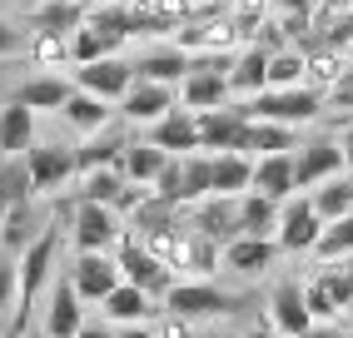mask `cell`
I'll list each match as a JSON object with an SVG mask.
<instances>
[{
    "label": "cell",
    "mask_w": 353,
    "mask_h": 338,
    "mask_svg": "<svg viewBox=\"0 0 353 338\" xmlns=\"http://www.w3.org/2000/svg\"><path fill=\"white\" fill-rule=\"evenodd\" d=\"M35 144V110L10 100L0 110V155H26Z\"/></svg>",
    "instance_id": "25"
},
{
    "label": "cell",
    "mask_w": 353,
    "mask_h": 338,
    "mask_svg": "<svg viewBox=\"0 0 353 338\" xmlns=\"http://www.w3.org/2000/svg\"><path fill=\"white\" fill-rule=\"evenodd\" d=\"M343 338H353V324H348V333H343Z\"/></svg>",
    "instance_id": "59"
},
{
    "label": "cell",
    "mask_w": 353,
    "mask_h": 338,
    "mask_svg": "<svg viewBox=\"0 0 353 338\" xmlns=\"http://www.w3.org/2000/svg\"><path fill=\"white\" fill-rule=\"evenodd\" d=\"M134 234H159V229H184V204H174V199H164V195H150L139 199L134 209Z\"/></svg>",
    "instance_id": "26"
},
{
    "label": "cell",
    "mask_w": 353,
    "mask_h": 338,
    "mask_svg": "<svg viewBox=\"0 0 353 338\" xmlns=\"http://www.w3.org/2000/svg\"><path fill=\"white\" fill-rule=\"evenodd\" d=\"M55 259H60V224H45L40 239H35L26 254H20V299H15V319H10V328L26 333V319H30L35 294L55 279Z\"/></svg>",
    "instance_id": "1"
},
{
    "label": "cell",
    "mask_w": 353,
    "mask_h": 338,
    "mask_svg": "<svg viewBox=\"0 0 353 338\" xmlns=\"http://www.w3.org/2000/svg\"><path fill=\"white\" fill-rule=\"evenodd\" d=\"M0 338H26V333H20V328H6V333H0Z\"/></svg>",
    "instance_id": "57"
},
{
    "label": "cell",
    "mask_w": 353,
    "mask_h": 338,
    "mask_svg": "<svg viewBox=\"0 0 353 338\" xmlns=\"http://www.w3.org/2000/svg\"><path fill=\"white\" fill-rule=\"evenodd\" d=\"M60 119L80 135H95V130L110 125V100H100V95H90V90H70V100L60 105Z\"/></svg>",
    "instance_id": "24"
},
{
    "label": "cell",
    "mask_w": 353,
    "mask_h": 338,
    "mask_svg": "<svg viewBox=\"0 0 353 338\" xmlns=\"http://www.w3.org/2000/svg\"><path fill=\"white\" fill-rule=\"evenodd\" d=\"M85 26H95V30L105 35L110 55H114V50H120V45H125V40L134 35V30H130V10H125V6H105V10H90V15H85Z\"/></svg>",
    "instance_id": "38"
},
{
    "label": "cell",
    "mask_w": 353,
    "mask_h": 338,
    "mask_svg": "<svg viewBox=\"0 0 353 338\" xmlns=\"http://www.w3.org/2000/svg\"><path fill=\"white\" fill-rule=\"evenodd\" d=\"M70 80H60V75H35V80H26L15 90V100L20 105H30V110H60L65 100H70Z\"/></svg>",
    "instance_id": "34"
},
{
    "label": "cell",
    "mask_w": 353,
    "mask_h": 338,
    "mask_svg": "<svg viewBox=\"0 0 353 338\" xmlns=\"http://www.w3.org/2000/svg\"><path fill=\"white\" fill-rule=\"evenodd\" d=\"M184 224L194 234H209L214 244L239 239V195H204L194 204H184Z\"/></svg>",
    "instance_id": "5"
},
{
    "label": "cell",
    "mask_w": 353,
    "mask_h": 338,
    "mask_svg": "<svg viewBox=\"0 0 353 338\" xmlns=\"http://www.w3.org/2000/svg\"><path fill=\"white\" fill-rule=\"evenodd\" d=\"M100 55H110V45H105V35L95 26H75V30H70V60H75V65H90Z\"/></svg>",
    "instance_id": "43"
},
{
    "label": "cell",
    "mask_w": 353,
    "mask_h": 338,
    "mask_svg": "<svg viewBox=\"0 0 353 338\" xmlns=\"http://www.w3.org/2000/svg\"><path fill=\"white\" fill-rule=\"evenodd\" d=\"M229 75H224V70H194L190 65V75H184L179 80V105L184 110H219V105H229Z\"/></svg>",
    "instance_id": "16"
},
{
    "label": "cell",
    "mask_w": 353,
    "mask_h": 338,
    "mask_svg": "<svg viewBox=\"0 0 353 338\" xmlns=\"http://www.w3.org/2000/svg\"><path fill=\"white\" fill-rule=\"evenodd\" d=\"M343 169H353V130H348V139H343Z\"/></svg>",
    "instance_id": "55"
},
{
    "label": "cell",
    "mask_w": 353,
    "mask_h": 338,
    "mask_svg": "<svg viewBox=\"0 0 353 338\" xmlns=\"http://www.w3.org/2000/svg\"><path fill=\"white\" fill-rule=\"evenodd\" d=\"M30 338H45V333H30Z\"/></svg>",
    "instance_id": "61"
},
{
    "label": "cell",
    "mask_w": 353,
    "mask_h": 338,
    "mask_svg": "<svg viewBox=\"0 0 353 338\" xmlns=\"http://www.w3.org/2000/svg\"><path fill=\"white\" fill-rule=\"evenodd\" d=\"M114 338H154V328H150V324H125Z\"/></svg>",
    "instance_id": "54"
},
{
    "label": "cell",
    "mask_w": 353,
    "mask_h": 338,
    "mask_svg": "<svg viewBox=\"0 0 353 338\" xmlns=\"http://www.w3.org/2000/svg\"><path fill=\"white\" fill-rule=\"evenodd\" d=\"M45 219H40V209L35 199H20V204H6V219H0V249H10L15 259L26 254L35 239H40Z\"/></svg>",
    "instance_id": "18"
},
{
    "label": "cell",
    "mask_w": 353,
    "mask_h": 338,
    "mask_svg": "<svg viewBox=\"0 0 353 338\" xmlns=\"http://www.w3.org/2000/svg\"><path fill=\"white\" fill-rule=\"evenodd\" d=\"M284 85H303V50L269 55V90H284Z\"/></svg>",
    "instance_id": "42"
},
{
    "label": "cell",
    "mask_w": 353,
    "mask_h": 338,
    "mask_svg": "<svg viewBox=\"0 0 353 338\" xmlns=\"http://www.w3.org/2000/svg\"><path fill=\"white\" fill-rule=\"evenodd\" d=\"M20 50H26V30L0 15V55H20Z\"/></svg>",
    "instance_id": "50"
},
{
    "label": "cell",
    "mask_w": 353,
    "mask_h": 338,
    "mask_svg": "<svg viewBox=\"0 0 353 338\" xmlns=\"http://www.w3.org/2000/svg\"><path fill=\"white\" fill-rule=\"evenodd\" d=\"M249 119H274V125H309L323 115V95L309 85H284V90H259L244 105Z\"/></svg>",
    "instance_id": "2"
},
{
    "label": "cell",
    "mask_w": 353,
    "mask_h": 338,
    "mask_svg": "<svg viewBox=\"0 0 353 338\" xmlns=\"http://www.w3.org/2000/svg\"><path fill=\"white\" fill-rule=\"evenodd\" d=\"M20 199H35L30 164L26 155H0V204H20Z\"/></svg>",
    "instance_id": "36"
},
{
    "label": "cell",
    "mask_w": 353,
    "mask_h": 338,
    "mask_svg": "<svg viewBox=\"0 0 353 338\" xmlns=\"http://www.w3.org/2000/svg\"><path fill=\"white\" fill-rule=\"evenodd\" d=\"M209 164H214V195H244L249 179H254V159L239 155V150L209 155Z\"/></svg>",
    "instance_id": "32"
},
{
    "label": "cell",
    "mask_w": 353,
    "mask_h": 338,
    "mask_svg": "<svg viewBox=\"0 0 353 338\" xmlns=\"http://www.w3.org/2000/svg\"><path fill=\"white\" fill-rule=\"evenodd\" d=\"M348 130H353V110H348Z\"/></svg>",
    "instance_id": "58"
},
{
    "label": "cell",
    "mask_w": 353,
    "mask_h": 338,
    "mask_svg": "<svg viewBox=\"0 0 353 338\" xmlns=\"http://www.w3.org/2000/svg\"><path fill=\"white\" fill-rule=\"evenodd\" d=\"M244 299L239 294H224L219 284H209V279H194V284H179L174 279V288L164 294V308L170 313H179V319H219V313H234Z\"/></svg>",
    "instance_id": "4"
},
{
    "label": "cell",
    "mask_w": 353,
    "mask_h": 338,
    "mask_svg": "<svg viewBox=\"0 0 353 338\" xmlns=\"http://www.w3.org/2000/svg\"><path fill=\"white\" fill-rule=\"evenodd\" d=\"M319 279H323L328 294H334V304H339V308H348V304H353V279H348L343 269H323Z\"/></svg>",
    "instance_id": "48"
},
{
    "label": "cell",
    "mask_w": 353,
    "mask_h": 338,
    "mask_svg": "<svg viewBox=\"0 0 353 338\" xmlns=\"http://www.w3.org/2000/svg\"><path fill=\"white\" fill-rule=\"evenodd\" d=\"M314 254H319V259H328V264H339V259H348V254H353V214H343V219H328V224L319 229Z\"/></svg>",
    "instance_id": "37"
},
{
    "label": "cell",
    "mask_w": 353,
    "mask_h": 338,
    "mask_svg": "<svg viewBox=\"0 0 353 338\" xmlns=\"http://www.w3.org/2000/svg\"><path fill=\"white\" fill-rule=\"evenodd\" d=\"M319 229H323V219L314 214V204H309V199H294V195H289V204L279 209V229H274V244H279V249H289V254H303V249H314Z\"/></svg>",
    "instance_id": "12"
},
{
    "label": "cell",
    "mask_w": 353,
    "mask_h": 338,
    "mask_svg": "<svg viewBox=\"0 0 353 338\" xmlns=\"http://www.w3.org/2000/svg\"><path fill=\"white\" fill-rule=\"evenodd\" d=\"M244 338H274V333H269V328H249Z\"/></svg>",
    "instance_id": "56"
},
{
    "label": "cell",
    "mask_w": 353,
    "mask_h": 338,
    "mask_svg": "<svg viewBox=\"0 0 353 338\" xmlns=\"http://www.w3.org/2000/svg\"><path fill=\"white\" fill-rule=\"evenodd\" d=\"M323 110H343V115L353 110V65H348L343 75H339L334 85L323 90Z\"/></svg>",
    "instance_id": "47"
},
{
    "label": "cell",
    "mask_w": 353,
    "mask_h": 338,
    "mask_svg": "<svg viewBox=\"0 0 353 338\" xmlns=\"http://www.w3.org/2000/svg\"><path fill=\"white\" fill-rule=\"evenodd\" d=\"M334 175H343V144L339 139H309L294 150V184L299 189H314Z\"/></svg>",
    "instance_id": "10"
},
{
    "label": "cell",
    "mask_w": 353,
    "mask_h": 338,
    "mask_svg": "<svg viewBox=\"0 0 353 338\" xmlns=\"http://www.w3.org/2000/svg\"><path fill=\"white\" fill-rule=\"evenodd\" d=\"M229 90L249 95V100L259 90H269V50H264V45H249V50L229 65Z\"/></svg>",
    "instance_id": "27"
},
{
    "label": "cell",
    "mask_w": 353,
    "mask_h": 338,
    "mask_svg": "<svg viewBox=\"0 0 353 338\" xmlns=\"http://www.w3.org/2000/svg\"><path fill=\"white\" fill-rule=\"evenodd\" d=\"M274 6H284L289 15H314V10H319V0H274Z\"/></svg>",
    "instance_id": "53"
},
{
    "label": "cell",
    "mask_w": 353,
    "mask_h": 338,
    "mask_svg": "<svg viewBox=\"0 0 353 338\" xmlns=\"http://www.w3.org/2000/svg\"><path fill=\"white\" fill-rule=\"evenodd\" d=\"M269 308H274L279 333H289V338H303V333H309V324H314L309 304H303V284H294V279H284V284L269 294Z\"/></svg>",
    "instance_id": "19"
},
{
    "label": "cell",
    "mask_w": 353,
    "mask_h": 338,
    "mask_svg": "<svg viewBox=\"0 0 353 338\" xmlns=\"http://www.w3.org/2000/svg\"><path fill=\"white\" fill-rule=\"evenodd\" d=\"M274 229H279V204L264 199V195H254V189H244V195H239V234L274 239Z\"/></svg>",
    "instance_id": "31"
},
{
    "label": "cell",
    "mask_w": 353,
    "mask_h": 338,
    "mask_svg": "<svg viewBox=\"0 0 353 338\" xmlns=\"http://www.w3.org/2000/svg\"><path fill=\"white\" fill-rule=\"evenodd\" d=\"M145 139L159 144L164 155H190V150H199V115L174 105L170 115H159L154 125H145Z\"/></svg>",
    "instance_id": "14"
},
{
    "label": "cell",
    "mask_w": 353,
    "mask_h": 338,
    "mask_svg": "<svg viewBox=\"0 0 353 338\" xmlns=\"http://www.w3.org/2000/svg\"><path fill=\"white\" fill-rule=\"evenodd\" d=\"M85 0H40L30 6V30H55V35H70L75 26H85Z\"/></svg>",
    "instance_id": "28"
},
{
    "label": "cell",
    "mask_w": 353,
    "mask_h": 338,
    "mask_svg": "<svg viewBox=\"0 0 353 338\" xmlns=\"http://www.w3.org/2000/svg\"><path fill=\"white\" fill-rule=\"evenodd\" d=\"M179 105V90L174 85H154V80H134L125 90V100H120V115L130 119V125H154L159 115H170Z\"/></svg>",
    "instance_id": "13"
},
{
    "label": "cell",
    "mask_w": 353,
    "mask_h": 338,
    "mask_svg": "<svg viewBox=\"0 0 353 338\" xmlns=\"http://www.w3.org/2000/svg\"><path fill=\"white\" fill-rule=\"evenodd\" d=\"M154 195H164V199H174V204H184V175H179V155H170L164 159V169L154 175Z\"/></svg>",
    "instance_id": "45"
},
{
    "label": "cell",
    "mask_w": 353,
    "mask_h": 338,
    "mask_svg": "<svg viewBox=\"0 0 353 338\" xmlns=\"http://www.w3.org/2000/svg\"><path fill=\"white\" fill-rule=\"evenodd\" d=\"M70 284H75V294L85 304H100L114 284H120V264H114V254H100V249H80L75 264H70Z\"/></svg>",
    "instance_id": "6"
},
{
    "label": "cell",
    "mask_w": 353,
    "mask_h": 338,
    "mask_svg": "<svg viewBox=\"0 0 353 338\" xmlns=\"http://www.w3.org/2000/svg\"><path fill=\"white\" fill-rule=\"evenodd\" d=\"M85 324V299L75 294L65 269H55V284H50V304H45V338H75Z\"/></svg>",
    "instance_id": "8"
},
{
    "label": "cell",
    "mask_w": 353,
    "mask_h": 338,
    "mask_svg": "<svg viewBox=\"0 0 353 338\" xmlns=\"http://www.w3.org/2000/svg\"><path fill=\"white\" fill-rule=\"evenodd\" d=\"M284 150H299L294 125H274V119H249L244 135H239V155H249V159H259V155H284Z\"/></svg>",
    "instance_id": "21"
},
{
    "label": "cell",
    "mask_w": 353,
    "mask_h": 338,
    "mask_svg": "<svg viewBox=\"0 0 353 338\" xmlns=\"http://www.w3.org/2000/svg\"><path fill=\"white\" fill-rule=\"evenodd\" d=\"M164 155L159 144H150V139H130V150H125V159H120V175L130 179V184H154V175L164 169Z\"/></svg>",
    "instance_id": "33"
},
{
    "label": "cell",
    "mask_w": 353,
    "mask_h": 338,
    "mask_svg": "<svg viewBox=\"0 0 353 338\" xmlns=\"http://www.w3.org/2000/svg\"><path fill=\"white\" fill-rule=\"evenodd\" d=\"M130 85H134V65L120 60V55H100V60L75 70V90H90V95H100L110 105H120Z\"/></svg>",
    "instance_id": "7"
},
{
    "label": "cell",
    "mask_w": 353,
    "mask_h": 338,
    "mask_svg": "<svg viewBox=\"0 0 353 338\" xmlns=\"http://www.w3.org/2000/svg\"><path fill=\"white\" fill-rule=\"evenodd\" d=\"M154 338H194V324L190 319H179V313L164 308V319L154 324Z\"/></svg>",
    "instance_id": "49"
},
{
    "label": "cell",
    "mask_w": 353,
    "mask_h": 338,
    "mask_svg": "<svg viewBox=\"0 0 353 338\" xmlns=\"http://www.w3.org/2000/svg\"><path fill=\"white\" fill-rule=\"evenodd\" d=\"M0 219H6V204H0Z\"/></svg>",
    "instance_id": "60"
},
{
    "label": "cell",
    "mask_w": 353,
    "mask_h": 338,
    "mask_svg": "<svg viewBox=\"0 0 353 338\" xmlns=\"http://www.w3.org/2000/svg\"><path fill=\"white\" fill-rule=\"evenodd\" d=\"M125 150H130V135H125V130H110V135L95 130V139L75 150V164H80V169H120Z\"/></svg>",
    "instance_id": "29"
},
{
    "label": "cell",
    "mask_w": 353,
    "mask_h": 338,
    "mask_svg": "<svg viewBox=\"0 0 353 338\" xmlns=\"http://www.w3.org/2000/svg\"><path fill=\"white\" fill-rule=\"evenodd\" d=\"M120 189H125V175H120V169H85L80 199H90V204H110V209H114Z\"/></svg>",
    "instance_id": "39"
},
{
    "label": "cell",
    "mask_w": 353,
    "mask_h": 338,
    "mask_svg": "<svg viewBox=\"0 0 353 338\" xmlns=\"http://www.w3.org/2000/svg\"><path fill=\"white\" fill-rule=\"evenodd\" d=\"M26 164H30L35 195H55L60 184H70V179L80 175L75 150H65V144H30V150H26Z\"/></svg>",
    "instance_id": "9"
},
{
    "label": "cell",
    "mask_w": 353,
    "mask_h": 338,
    "mask_svg": "<svg viewBox=\"0 0 353 338\" xmlns=\"http://www.w3.org/2000/svg\"><path fill=\"white\" fill-rule=\"evenodd\" d=\"M249 189H254V195H264V199H274V204H284L294 189H299L294 184V150H284V155H259Z\"/></svg>",
    "instance_id": "17"
},
{
    "label": "cell",
    "mask_w": 353,
    "mask_h": 338,
    "mask_svg": "<svg viewBox=\"0 0 353 338\" xmlns=\"http://www.w3.org/2000/svg\"><path fill=\"white\" fill-rule=\"evenodd\" d=\"M249 125V110L234 105V110H199V150L219 155V150H239V135Z\"/></svg>",
    "instance_id": "15"
},
{
    "label": "cell",
    "mask_w": 353,
    "mask_h": 338,
    "mask_svg": "<svg viewBox=\"0 0 353 338\" xmlns=\"http://www.w3.org/2000/svg\"><path fill=\"white\" fill-rule=\"evenodd\" d=\"M100 308H105V319H110V324H145L150 313H154V299H150L139 284L120 279V284H114L110 294L100 299Z\"/></svg>",
    "instance_id": "22"
},
{
    "label": "cell",
    "mask_w": 353,
    "mask_h": 338,
    "mask_svg": "<svg viewBox=\"0 0 353 338\" xmlns=\"http://www.w3.org/2000/svg\"><path fill=\"white\" fill-rule=\"evenodd\" d=\"M70 239H75V249H100V254H110L114 239H120V214H114L110 204L80 199V204H75V229H70Z\"/></svg>",
    "instance_id": "11"
},
{
    "label": "cell",
    "mask_w": 353,
    "mask_h": 338,
    "mask_svg": "<svg viewBox=\"0 0 353 338\" xmlns=\"http://www.w3.org/2000/svg\"><path fill=\"white\" fill-rule=\"evenodd\" d=\"M179 175H184V204H194V199H204V195H214V164H209V150L179 155Z\"/></svg>",
    "instance_id": "35"
},
{
    "label": "cell",
    "mask_w": 353,
    "mask_h": 338,
    "mask_svg": "<svg viewBox=\"0 0 353 338\" xmlns=\"http://www.w3.org/2000/svg\"><path fill=\"white\" fill-rule=\"evenodd\" d=\"M114 264H120V279H130V284H139L150 299H164L174 288V269L164 259H154L150 249H145V239H134V234H120L114 239Z\"/></svg>",
    "instance_id": "3"
},
{
    "label": "cell",
    "mask_w": 353,
    "mask_h": 338,
    "mask_svg": "<svg viewBox=\"0 0 353 338\" xmlns=\"http://www.w3.org/2000/svg\"><path fill=\"white\" fill-rule=\"evenodd\" d=\"M314 214L328 224V219H343V214H353V175H334V179H323L314 184V195H309Z\"/></svg>",
    "instance_id": "30"
},
{
    "label": "cell",
    "mask_w": 353,
    "mask_h": 338,
    "mask_svg": "<svg viewBox=\"0 0 353 338\" xmlns=\"http://www.w3.org/2000/svg\"><path fill=\"white\" fill-rule=\"evenodd\" d=\"M190 75V50H179V45H159V50H145L134 60V80H154V85H174Z\"/></svg>",
    "instance_id": "20"
},
{
    "label": "cell",
    "mask_w": 353,
    "mask_h": 338,
    "mask_svg": "<svg viewBox=\"0 0 353 338\" xmlns=\"http://www.w3.org/2000/svg\"><path fill=\"white\" fill-rule=\"evenodd\" d=\"M274 254H279L274 239L239 234V239H229V244H224V269H234V274H264L269 264H274Z\"/></svg>",
    "instance_id": "23"
},
{
    "label": "cell",
    "mask_w": 353,
    "mask_h": 338,
    "mask_svg": "<svg viewBox=\"0 0 353 338\" xmlns=\"http://www.w3.org/2000/svg\"><path fill=\"white\" fill-rule=\"evenodd\" d=\"M75 338H114V328H110V319H100V324H80Z\"/></svg>",
    "instance_id": "52"
},
{
    "label": "cell",
    "mask_w": 353,
    "mask_h": 338,
    "mask_svg": "<svg viewBox=\"0 0 353 338\" xmlns=\"http://www.w3.org/2000/svg\"><path fill=\"white\" fill-rule=\"evenodd\" d=\"M219 264H224V244H214L209 234H194V229H190V244H184V269H194V274L209 279Z\"/></svg>",
    "instance_id": "40"
},
{
    "label": "cell",
    "mask_w": 353,
    "mask_h": 338,
    "mask_svg": "<svg viewBox=\"0 0 353 338\" xmlns=\"http://www.w3.org/2000/svg\"><path fill=\"white\" fill-rule=\"evenodd\" d=\"M15 299H20V259L10 249H0V319L15 308Z\"/></svg>",
    "instance_id": "44"
},
{
    "label": "cell",
    "mask_w": 353,
    "mask_h": 338,
    "mask_svg": "<svg viewBox=\"0 0 353 338\" xmlns=\"http://www.w3.org/2000/svg\"><path fill=\"white\" fill-rule=\"evenodd\" d=\"M26 50L35 65H65L70 60V35H55V30H35L26 40Z\"/></svg>",
    "instance_id": "41"
},
{
    "label": "cell",
    "mask_w": 353,
    "mask_h": 338,
    "mask_svg": "<svg viewBox=\"0 0 353 338\" xmlns=\"http://www.w3.org/2000/svg\"><path fill=\"white\" fill-rule=\"evenodd\" d=\"M303 338H343V328H339L334 319H314V324H309V333H303Z\"/></svg>",
    "instance_id": "51"
},
{
    "label": "cell",
    "mask_w": 353,
    "mask_h": 338,
    "mask_svg": "<svg viewBox=\"0 0 353 338\" xmlns=\"http://www.w3.org/2000/svg\"><path fill=\"white\" fill-rule=\"evenodd\" d=\"M303 304H309V313H314V319H339V304H334V294L323 288V279L303 284Z\"/></svg>",
    "instance_id": "46"
}]
</instances>
